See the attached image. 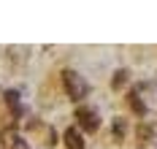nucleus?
Listing matches in <instances>:
<instances>
[{
  "mask_svg": "<svg viewBox=\"0 0 157 149\" xmlns=\"http://www.w3.org/2000/svg\"><path fill=\"white\" fill-rule=\"evenodd\" d=\"M125 130H127V122L119 117V119H114V138H125Z\"/></svg>",
  "mask_w": 157,
  "mask_h": 149,
  "instance_id": "nucleus-8",
  "label": "nucleus"
},
{
  "mask_svg": "<svg viewBox=\"0 0 157 149\" xmlns=\"http://www.w3.org/2000/svg\"><path fill=\"white\" fill-rule=\"evenodd\" d=\"M11 149H30V147H27V141H25L22 136H14V138H11Z\"/></svg>",
  "mask_w": 157,
  "mask_h": 149,
  "instance_id": "nucleus-9",
  "label": "nucleus"
},
{
  "mask_svg": "<svg viewBox=\"0 0 157 149\" xmlns=\"http://www.w3.org/2000/svg\"><path fill=\"white\" fill-rule=\"evenodd\" d=\"M63 84H65L68 98L76 100V103H78V100H84L87 95H90V84L84 82L76 71H63Z\"/></svg>",
  "mask_w": 157,
  "mask_h": 149,
  "instance_id": "nucleus-1",
  "label": "nucleus"
},
{
  "mask_svg": "<svg viewBox=\"0 0 157 149\" xmlns=\"http://www.w3.org/2000/svg\"><path fill=\"white\" fill-rule=\"evenodd\" d=\"M127 103H130V109H133L138 117L146 114V106H144V100L138 98V92H130V95H127Z\"/></svg>",
  "mask_w": 157,
  "mask_h": 149,
  "instance_id": "nucleus-4",
  "label": "nucleus"
},
{
  "mask_svg": "<svg viewBox=\"0 0 157 149\" xmlns=\"http://www.w3.org/2000/svg\"><path fill=\"white\" fill-rule=\"evenodd\" d=\"M6 103L14 109V114H22V106H19V92H16V90H8V92H6Z\"/></svg>",
  "mask_w": 157,
  "mask_h": 149,
  "instance_id": "nucleus-7",
  "label": "nucleus"
},
{
  "mask_svg": "<svg viewBox=\"0 0 157 149\" xmlns=\"http://www.w3.org/2000/svg\"><path fill=\"white\" fill-rule=\"evenodd\" d=\"M136 133H138V144H149V141H152V136H155V128H152V125H146V122H141Z\"/></svg>",
  "mask_w": 157,
  "mask_h": 149,
  "instance_id": "nucleus-5",
  "label": "nucleus"
},
{
  "mask_svg": "<svg viewBox=\"0 0 157 149\" xmlns=\"http://www.w3.org/2000/svg\"><path fill=\"white\" fill-rule=\"evenodd\" d=\"M65 147L68 149H84V138H81V133L76 128H68L65 130Z\"/></svg>",
  "mask_w": 157,
  "mask_h": 149,
  "instance_id": "nucleus-3",
  "label": "nucleus"
},
{
  "mask_svg": "<svg viewBox=\"0 0 157 149\" xmlns=\"http://www.w3.org/2000/svg\"><path fill=\"white\" fill-rule=\"evenodd\" d=\"M127 79H130V73H127L125 68H119V71L114 73V79H111V87H114V90H122L127 84Z\"/></svg>",
  "mask_w": 157,
  "mask_h": 149,
  "instance_id": "nucleus-6",
  "label": "nucleus"
},
{
  "mask_svg": "<svg viewBox=\"0 0 157 149\" xmlns=\"http://www.w3.org/2000/svg\"><path fill=\"white\" fill-rule=\"evenodd\" d=\"M76 119H78V125H81L87 133H95L98 128H100V117H98V111L87 109V106H78L76 109Z\"/></svg>",
  "mask_w": 157,
  "mask_h": 149,
  "instance_id": "nucleus-2",
  "label": "nucleus"
}]
</instances>
